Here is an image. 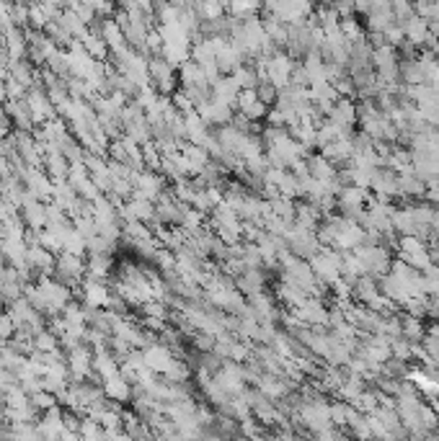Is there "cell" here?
<instances>
[{
    "label": "cell",
    "mask_w": 439,
    "mask_h": 441,
    "mask_svg": "<svg viewBox=\"0 0 439 441\" xmlns=\"http://www.w3.org/2000/svg\"><path fill=\"white\" fill-rule=\"evenodd\" d=\"M80 44L85 47V52L91 54L93 60H99V62L109 60V44H107V39L101 37V31L88 29L85 31V37L80 39Z\"/></svg>",
    "instance_id": "4fadbf2b"
},
{
    "label": "cell",
    "mask_w": 439,
    "mask_h": 441,
    "mask_svg": "<svg viewBox=\"0 0 439 441\" xmlns=\"http://www.w3.org/2000/svg\"><path fill=\"white\" fill-rule=\"evenodd\" d=\"M233 104H225V101H220V98H210V101H205V104L199 106V116L207 121V124H225V121H230V116H233Z\"/></svg>",
    "instance_id": "8fae6325"
},
{
    "label": "cell",
    "mask_w": 439,
    "mask_h": 441,
    "mask_svg": "<svg viewBox=\"0 0 439 441\" xmlns=\"http://www.w3.org/2000/svg\"><path fill=\"white\" fill-rule=\"evenodd\" d=\"M148 73H150L152 88H158V93H171L179 85V70L163 57V54H152L148 60Z\"/></svg>",
    "instance_id": "3957f363"
},
{
    "label": "cell",
    "mask_w": 439,
    "mask_h": 441,
    "mask_svg": "<svg viewBox=\"0 0 439 441\" xmlns=\"http://www.w3.org/2000/svg\"><path fill=\"white\" fill-rule=\"evenodd\" d=\"M401 328H403L401 336L409 338L411 344H421V338L426 336L424 320H421V318H416V315H409V313L401 315Z\"/></svg>",
    "instance_id": "5bb4252c"
},
{
    "label": "cell",
    "mask_w": 439,
    "mask_h": 441,
    "mask_svg": "<svg viewBox=\"0 0 439 441\" xmlns=\"http://www.w3.org/2000/svg\"><path fill=\"white\" fill-rule=\"evenodd\" d=\"M370 188L375 191V194H378V199H385V202H390L393 196H398V173H395L393 168L383 165V168H378V171H375V176H372Z\"/></svg>",
    "instance_id": "8992f818"
},
{
    "label": "cell",
    "mask_w": 439,
    "mask_h": 441,
    "mask_svg": "<svg viewBox=\"0 0 439 441\" xmlns=\"http://www.w3.org/2000/svg\"><path fill=\"white\" fill-rule=\"evenodd\" d=\"M143 359H145V367L150 369V372H155V374L163 377L166 369L171 367V361L176 359V354L171 351L166 344H160V341L155 344V341H152V344H148L143 349Z\"/></svg>",
    "instance_id": "277c9868"
},
{
    "label": "cell",
    "mask_w": 439,
    "mask_h": 441,
    "mask_svg": "<svg viewBox=\"0 0 439 441\" xmlns=\"http://www.w3.org/2000/svg\"><path fill=\"white\" fill-rule=\"evenodd\" d=\"M42 31H44L47 37L52 39V42H54V44H57V47H60V49H68V47L73 44V42H78V39L73 37V34H70V31L65 29V26H62L60 18H52V21L47 23V26H44V29H42Z\"/></svg>",
    "instance_id": "9a60e30c"
},
{
    "label": "cell",
    "mask_w": 439,
    "mask_h": 441,
    "mask_svg": "<svg viewBox=\"0 0 439 441\" xmlns=\"http://www.w3.org/2000/svg\"><path fill=\"white\" fill-rule=\"evenodd\" d=\"M328 119L333 121V124H339L347 135H351V129H354V124L359 121V116H356V104L351 101V98L341 96L336 104H333V109L328 111Z\"/></svg>",
    "instance_id": "52a82bcc"
},
{
    "label": "cell",
    "mask_w": 439,
    "mask_h": 441,
    "mask_svg": "<svg viewBox=\"0 0 439 441\" xmlns=\"http://www.w3.org/2000/svg\"><path fill=\"white\" fill-rule=\"evenodd\" d=\"M6 111H8V119H11V124H13V129H26V132H31V129L37 127L34 114H31L29 104H26V96L6 101Z\"/></svg>",
    "instance_id": "9c48e42d"
},
{
    "label": "cell",
    "mask_w": 439,
    "mask_h": 441,
    "mask_svg": "<svg viewBox=\"0 0 439 441\" xmlns=\"http://www.w3.org/2000/svg\"><path fill=\"white\" fill-rule=\"evenodd\" d=\"M114 3H116V6H119V3H121V0H114Z\"/></svg>",
    "instance_id": "2e32d148"
},
{
    "label": "cell",
    "mask_w": 439,
    "mask_h": 441,
    "mask_svg": "<svg viewBox=\"0 0 439 441\" xmlns=\"http://www.w3.org/2000/svg\"><path fill=\"white\" fill-rule=\"evenodd\" d=\"M354 255L359 258V263H362L364 274H370V277H375V279L387 274V271H390V263H393L390 250H387L385 246H359V248H354Z\"/></svg>",
    "instance_id": "7a4b0ae2"
},
{
    "label": "cell",
    "mask_w": 439,
    "mask_h": 441,
    "mask_svg": "<svg viewBox=\"0 0 439 441\" xmlns=\"http://www.w3.org/2000/svg\"><path fill=\"white\" fill-rule=\"evenodd\" d=\"M112 294V286L101 279L85 277L80 282V297H83V305L88 307H107V299Z\"/></svg>",
    "instance_id": "ba28073f"
},
{
    "label": "cell",
    "mask_w": 439,
    "mask_h": 441,
    "mask_svg": "<svg viewBox=\"0 0 439 441\" xmlns=\"http://www.w3.org/2000/svg\"><path fill=\"white\" fill-rule=\"evenodd\" d=\"M235 109L251 121H258V119H266V111H269V104H264L261 98H258L256 88H246L238 93L235 98Z\"/></svg>",
    "instance_id": "5b68a950"
},
{
    "label": "cell",
    "mask_w": 439,
    "mask_h": 441,
    "mask_svg": "<svg viewBox=\"0 0 439 441\" xmlns=\"http://www.w3.org/2000/svg\"><path fill=\"white\" fill-rule=\"evenodd\" d=\"M320 155L328 157L336 168H341V165H347L351 157H354V145H351V135L347 137H339V140H333V143L323 145L320 147Z\"/></svg>",
    "instance_id": "30bf717a"
},
{
    "label": "cell",
    "mask_w": 439,
    "mask_h": 441,
    "mask_svg": "<svg viewBox=\"0 0 439 441\" xmlns=\"http://www.w3.org/2000/svg\"><path fill=\"white\" fill-rule=\"evenodd\" d=\"M52 277L76 292L78 286H80V282L88 277V258H83V253L60 250V253H57V258H54Z\"/></svg>",
    "instance_id": "6da1fadb"
},
{
    "label": "cell",
    "mask_w": 439,
    "mask_h": 441,
    "mask_svg": "<svg viewBox=\"0 0 439 441\" xmlns=\"http://www.w3.org/2000/svg\"><path fill=\"white\" fill-rule=\"evenodd\" d=\"M101 385H104V392H107L109 400H116V403H127V400H132V382H129L127 377L114 374V377L104 380Z\"/></svg>",
    "instance_id": "7c38bea8"
}]
</instances>
